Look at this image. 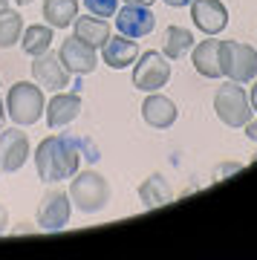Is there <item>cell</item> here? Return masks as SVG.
<instances>
[{
	"label": "cell",
	"mask_w": 257,
	"mask_h": 260,
	"mask_svg": "<svg viewBox=\"0 0 257 260\" xmlns=\"http://www.w3.org/2000/svg\"><path fill=\"white\" fill-rule=\"evenodd\" d=\"M81 145L70 136H46L35 150V171L44 182H64L78 174Z\"/></svg>",
	"instance_id": "obj_1"
},
{
	"label": "cell",
	"mask_w": 257,
	"mask_h": 260,
	"mask_svg": "<svg viewBox=\"0 0 257 260\" xmlns=\"http://www.w3.org/2000/svg\"><path fill=\"white\" fill-rule=\"evenodd\" d=\"M46 110V102H44V90L38 84H29V81H18L9 87V95H6V116H9L18 127H29L41 121Z\"/></svg>",
	"instance_id": "obj_2"
},
{
	"label": "cell",
	"mask_w": 257,
	"mask_h": 260,
	"mask_svg": "<svg viewBox=\"0 0 257 260\" xmlns=\"http://www.w3.org/2000/svg\"><path fill=\"white\" fill-rule=\"evenodd\" d=\"M220 70L229 81L248 84L257 78V49L243 41H220Z\"/></svg>",
	"instance_id": "obj_3"
},
{
	"label": "cell",
	"mask_w": 257,
	"mask_h": 260,
	"mask_svg": "<svg viewBox=\"0 0 257 260\" xmlns=\"http://www.w3.org/2000/svg\"><path fill=\"white\" fill-rule=\"evenodd\" d=\"M70 200L84 214H95L110 203V185L99 171H81L70 182Z\"/></svg>",
	"instance_id": "obj_4"
},
{
	"label": "cell",
	"mask_w": 257,
	"mask_h": 260,
	"mask_svg": "<svg viewBox=\"0 0 257 260\" xmlns=\"http://www.w3.org/2000/svg\"><path fill=\"white\" fill-rule=\"evenodd\" d=\"M214 110L226 127H243L251 119V104H248L246 90L237 81H226L214 95Z\"/></svg>",
	"instance_id": "obj_5"
},
{
	"label": "cell",
	"mask_w": 257,
	"mask_h": 260,
	"mask_svg": "<svg viewBox=\"0 0 257 260\" xmlns=\"http://www.w3.org/2000/svg\"><path fill=\"white\" fill-rule=\"evenodd\" d=\"M171 81V64L168 58L156 49H147L139 55V61H133V87L142 93H156Z\"/></svg>",
	"instance_id": "obj_6"
},
{
	"label": "cell",
	"mask_w": 257,
	"mask_h": 260,
	"mask_svg": "<svg viewBox=\"0 0 257 260\" xmlns=\"http://www.w3.org/2000/svg\"><path fill=\"white\" fill-rule=\"evenodd\" d=\"M70 214H73V200L64 191H46L38 203V225L41 232H61L70 223Z\"/></svg>",
	"instance_id": "obj_7"
},
{
	"label": "cell",
	"mask_w": 257,
	"mask_h": 260,
	"mask_svg": "<svg viewBox=\"0 0 257 260\" xmlns=\"http://www.w3.org/2000/svg\"><path fill=\"white\" fill-rule=\"evenodd\" d=\"M29 159V136L20 127L0 130V171L15 174Z\"/></svg>",
	"instance_id": "obj_8"
},
{
	"label": "cell",
	"mask_w": 257,
	"mask_h": 260,
	"mask_svg": "<svg viewBox=\"0 0 257 260\" xmlns=\"http://www.w3.org/2000/svg\"><path fill=\"white\" fill-rule=\"evenodd\" d=\"M156 26V15L150 12V6H139V3H127V6H121L116 12V29H119V35L124 38H145L153 32Z\"/></svg>",
	"instance_id": "obj_9"
},
{
	"label": "cell",
	"mask_w": 257,
	"mask_h": 260,
	"mask_svg": "<svg viewBox=\"0 0 257 260\" xmlns=\"http://www.w3.org/2000/svg\"><path fill=\"white\" fill-rule=\"evenodd\" d=\"M58 58H61V64L70 70V75H87L92 73L95 67H99V55H95V47L90 44H84L78 38H67L61 49H58Z\"/></svg>",
	"instance_id": "obj_10"
},
{
	"label": "cell",
	"mask_w": 257,
	"mask_h": 260,
	"mask_svg": "<svg viewBox=\"0 0 257 260\" xmlns=\"http://www.w3.org/2000/svg\"><path fill=\"white\" fill-rule=\"evenodd\" d=\"M32 75H35V84L38 87H46V90H64L70 87V70L61 64V58L55 52L46 49L44 55H38L32 61Z\"/></svg>",
	"instance_id": "obj_11"
},
{
	"label": "cell",
	"mask_w": 257,
	"mask_h": 260,
	"mask_svg": "<svg viewBox=\"0 0 257 260\" xmlns=\"http://www.w3.org/2000/svg\"><path fill=\"white\" fill-rule=\"evenodd\" d=\"M191 18L205 35H220L229 26V9L222 0H191Z\"/></svg>",
	"instance_id": "obj_12"
},
{
	"label": "cell",
	"mask_w": 257,
	"mask_h": 260,
	"mask_svg": "<svg viewBox=\"0 0 257 260\" xmlns=\"http://www.w3.org/2000/svg\"><path fill=\"white\" fill-rule=\"evenodd\" d=\"M46 124L49 130H61L67 127L70 121L78 119L81 113V95L78 93H55L49 102H46Z\"/></svg>",
	"instance_id": "obj_13"
},
{
	"label": "cell",
	"mask_w": 257,
	"mask_h": 260,
	"mask_svg": "<svg viewBox=\"0 0 257 260\" xmlns=\"http://www.w3.org/2000/svg\"><path fill=\"white\" fill-rule=\"evenodd\" d=\"M176 116H179V110H176V104L171 102L168 95L150 93V95L145 99V104H142V119H145L150 127H156V130L174 127Z\"/></svg>",
	"instance_id": "obj_14"
},
{
	"label": "cell",
	"mask_w": 257,
	"mask_h": 260,
	"mask_svg": "<svg viewBox=\"0 0 257 260\" xmlns=\"http://www.w3.org/2000/svg\"><path fill=\"white\" fill-rule=\"evenodd\" d=\"M101 58L110 70H124L130 67L133 61L139 58V47L133 38H124V35H116V38H107V44L101 47Z\"/></svg>",
	"instance_id": "obj_15"
},
{
	"label": "cell",
	"mask_w": 257,
	"mask_h": 260,
	"mask_svg": "<svg viewBox=\"0 0 257 260\" xmlns=\"http://www.w3.org/2000/svg\"><path fill=\"white\" fill-rule=\"evenodd\" d=\"M191 61L197 67V73L205 75V78H220V41H214V35H208V41L202 44H194L191 49Z\"/></svg>",
	"instance_id": "obj_16"
},
{
	"label": "cell",
	"mask_w": 257,
	"mask_h": 260,
	"mask_svg": "<svg viewBox=\"0 0 257 260\" xmlns=\"http://www.w3.org/2000/svg\"><path fill=\"white\" fill-rule=\"evenodd\" d=\"M139 200L145 203V208H162V205L174 203V188L162 174H150V177L139 185Z\"/></svg>",
	"instance_id": "obj_17"
},
{
	"label": "cell",
	"mask_w": 257,
	"mask_h": 260,
	"mask_svg": "<svg viewBox=\"0 0 257 260\" xmlns=\"http://www.w3.org/2000/svg\"><path fill=\"white\" fill-rule=\"evenodd\" d=\"M73 29H75V38L78 41H84V44H90V47H104L107 44V38H110V23L104 18H95V15H87V18H75V23H73Z\"/></svg>",
	"instance_id": "obj_18"
},
{
	"label": "cell",
	"mask_w": 257,
	"mask_h": 260,
	"mask_svg": "<svg viewBox=\"0 0 257 260\" xmlns=\"http://www.w3.org/2000/svg\"><path fill=\"white\" fill-rule=\"evenodd\" d=\"M44 18L52 29H67L78 18V0H46Z\"/></svg>",
	"instance_id": "obj_19"
},
{
	"label": "cell",
	"mask_w": 257,
	"mask_h": 260,
	"mask_svg": "<svg viewBox=\"0 0 257 260\" xmlns=\"http://www.w3.org/2000/svg\"><path fill=\"white\" fill-rule=\"evenodd\" d=\"M162 55L168 61H176V58H185V52L194 49V35L185 26H168L165 35H162Z\"/></svg>",
	"instance_id": "obj_20"
},
{
	"label": "cell",
	"mask_w": 257,
	"mask_h": 260,
	"mask_svg": "<svg viewBox=\"0 0 257 260\" xmlns=\"http://www.w3.org/2000/svg\"><path fill=\"white\" fill-rule=\"evenodd\" d=\"M52 26L49 23H32V26L23 29V41H20V47H23V52L32 58L44 55L46 49L52 47Z\"/></svg>",
	"instance_id": "obj_21"
},
{
	"label": "cell",
	"mask_w": 257,
	"mask_h": 260,
	"mask_svg": "<svg viewBox=\"0 0 257 260\" xmlns=\"http://www.w3.org/2000/svg\"><path fill=\"white\" fill-rule=\"evenodd\" d=\"M20 32H23V18H20L15 9L0 12V49H9L20 41Z\"/></svg>",
	"instance_id": "obj_22"
},
{
	"label": "cell",
	"mask_w": 257,
	"mask_h": 260,
	"mask_svg": "<svg viewBox=\"0 0 257 260\" xmlns=\"http://www.w3.org/2000/svg\"><path fill=\"white\" fill-rule=\"evenodd\" d=\"M84 9L95 18H113L119 12V0H84Z\"/></svg>",
	"instance_id": "obj_23"
},
{
	"label": "cell",
	"mask_w": 257,
	"mask_h": 260,
	"mask_svg": "<svg viewBox=\"0 0 257 260\" xmlns=\"http://www.w3.org/2000/svg\"><path fill=\"white\" fill-rule=\"evenodd\" d=\"M243 165H237V162H231V165H222V168H217V174H214V179H222L226 174H234V171H240Z\"/></svg>",
	"instance_id": "obj_24"
},
{
	"label": "cell",
	"mask_w": 257,
	"mask_h": 260,
	"mask_svg": "<svg viewBox=\"0 0 257 260\" xmlns=\"http://www.w3.org/2000/svg\"><path fill=\"white\" fill-rule=\"evenodd\" d=\"M243 127H246V136H248V139H251V142L257 145V121H251V119H248L246 124H243Z\"/></svg>",
	"instance_id": "obj_25"
},
{
	"label": "cell",
	"mask_w": 257,
	"mask_h": 260,
	"mask_svg": "<svg viewBox=\"0 0 257 260\" xmlns=\"http://www.w3.org/2000/svg\"><path fill=\"white\" fill-rule=\"evenodd\" d=\"M6 225H9V211H6V205L0 203V234L6 232Z\"/></svg>",
	"instance_id": "obj_26"
},
{
	"label": "cell",
	"mask_w": 257,
	"mask_h": 260,
	"mask_svg": "<svg viewBox=\"0 0 257 260\" xmlns=\"http://www.w3.org/2000/svg\"><path fill=\"white\" fill-rule=\"evenodd\" d=\"M248 104H251V110L257 113V78H254V87H251V93H248Z\"/></svg>",
	"instance_id": "obj_27"
},
{
	"label": "cell",
	"mask_w": 257,
	"mask_h": 260,
	"mask_svg": "<svg viewBox=\"0 0 257 260\" xmlns=\"http://www.w3.org/2000/svg\"><path fill=\"white\" fill-rule=\"evenodd\" d=\"M168 6H174V9H182V6H191V0H162Z\"/></svg>",
	"instance_id": "obj_28"
},
{
	"label": "cell",
	"mask_w": 257,
	"mask_h": 260,
	"mask_svg": "<svg viewBox=\"0 0 257 260\" xmlns=\"http://www.w3.org/2000/svg\"><path fill=\"white\" fill-rule=\"evenodd\" d=\"M3 124H6V104L0 102V127H3Z\"/></svg>",
	"instance_id": "obj_29"
},
{
	"label": "cell",
	"mask_w": 257,
	"mask_h": 260,
	"mask_svg": "<svg viewBox=\"0 0 257 260\" xmlns=\"http://www.w3.org/2000/svg\"><path fill=\"white\" fill-rule=\"evenodd\" d=\"M124 3H139V6H150L153 0H124Z\"/></svg>",
	"instance_id": "obj_30"
},
{
	"label": "cell",
	"mask_w": 257,
	"mask_h": 260,
	"mask_svg": "<svg viewBox=\"0 0 257 260\" xmlns=\"http://www.w3.org/2000/svg\"><path fill=\"white\" fill-rule=\"evenodd\" d=\"M9 9V0H0V12H6Z\"/></svg>",
	"instance_id": "obj_31"
},
{
	"label": "cell",
	"mask_w": 257,
	"mask_h": 260,
	"mask_svg": "<svg viewBox=\"0 0 257 260\" xmlns=\"http://www.w3.org/2000/svg\"><path fill=\"white\" fill-rule=\"evenodd\" d=\"M18 6H29V3H35V0H15Z\"/></svg>",
	"instance_id": "obj_32"
}]
</instances>
